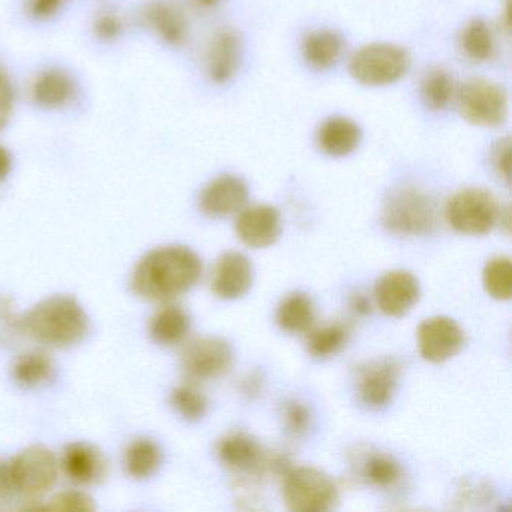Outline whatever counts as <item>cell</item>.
<instances>
[{"instance_id":"obj_1","label":"cell","mask_w":512,"mask_h":512,"mask_svg":"<svg viewBox=\"0 0 512 512\" xmlns=\"http://www.w3.org/2000/svg\"><path fill=\"white\" fill-rule=\"evenodd\" d=\"M202 272V260L193 250L169 245L142 257L131 275V289L146 301H169L193 289Z\"/></svg>"},{"instance_id":"obj_2","label":"cell","mask_w":512,"mask_h":512,"mask_svg":"<svg viewBox=\"0 0 512 512\" xmlns=\"http://www.w3.org/2000/svg\"><path fill=\"white\" fill-rule=\"evenodd\" d=\"M20 331L44 346L65 349L88 335L89 317L73 296H50L20 317Z\"/></svg>"},{"instance_id":"obj_3","label":"cell","mask_w":512,"mask_h":512,"mask_svg":"<svg viewBox=\"0 0 512 512\" xmlns=\"http://www.w3.org/2000/svg\"><path fill=\"white\" fill-rule=\"evenodd\" d=\"M382 221L395 235H430L436 227V208L433 200L422 191L401 188L386 200Z\"/></svg>"},{"instance_id":"obj_4","label":"cell","mask_w":512,"mask_h":512,"mask_svg":"<svg viewBox=\"0 0 512 512\" xmlns=\"http://www.w3.org/2000/svg\"><path fill=\"white\" fill-rule=\"evenodd\" d=\"M409 67L410 56L406 50L377 43L359 49L350 59L349 71L361 85L379 88L403 79Z\"/></svg>"},{"instance_id":"obj_5","label":"cell","mask_w":512,"mask_h":512,"mask_svg":"<svg viewBox=\"0 0 512 512\" xmlns=\"http://www.w3.org/2000/svg\"><path fill=\"white\" fill-rule=\"evenodd\" d=\"M287 508L295 512L331 511L338 503V488L322 470L314 467L290 469L283 476Z\"/></svg>"},{"instance_id":"obj_6","label":"cell","mask_w":512,"mask_h":512,"mask_svg":"<svg viewBox=\"0 0 512 512\" xmlns=\"http://www.w3.org/2000/svg\"><path fill=\"white\" fill-rule=\"evenodd\" d=\"M500 208L493 194L469 188L455 194L446 205V220L463 235H485L499 223Z\"/></svg>"},{"instance_id":"obj_7","label":"cell","mask_w":512,"mask_h":512,"mask_svg":"<svg viewBox=\"0 0 512 512\" xmlns=\"http://www.w3.org/2000/svg\"><path fill=\"white\" fill-rule=\"evenodd\" d=\"M458 110L476 127H499L508 116V95L496 83L473 79L464 83L458 94Z\"/></svg>"},{"instance_id":"obj_8","label":"cell","mask_w":512,"mask_h":512,"mask_svg":"<svg viewBox=\"0 0 512 512\" xmlns=\"http://www.w3.org/2000/svg\"><path fill=\"white\" fill-rule=\"evenodd\" d=\"M14 490L28 499L49 493L58 481L59 464L55 454L44 446H29L11 461Z\"/></svg>"},{"instance_id":"obj_9","label":"cell","mask_w":512,"mask_h":512,"mask_svg":"<svg viewBox=\"0 0 512 512\" xmlns=\"http://www.w3.org/2000/svg\"><path fill=\"white\" fill-rule=\"evenodd\" d=\"M181 364L191 379H215L232 367L233 350L223 338L199 337L182 350Z\"/></svg>"},{"instance_id":"obj_10","label":"cell","mask_w":512,"mask_h":512,"mask_svg":"<svg viewBox=\"0 0 512 512\" xmlns=\"http://www.w3.org/2000/svg\"><path fill=\"white\" fill-rule=\"evenodd\" d=\"M466 343L463 329L449 317H431L419 325V352L425 361L440 364L454 358Z\"/></svg>"},{"instance_id":"obj_11","label":"cell","mask_w":512,"mask_h":512,"mask_svg":"<svg viewBox=\"0 0 512 512\" xmlns=\"http://www.w3.org/2000/svg\"><path fill=\"white\" fill-rule=\"evenodd\" d=\"M400 364L395 359L368 362L358 370V394L370 409L388 406L397 389Z\"/></svg>"},{"instance_id":"obj_12","label":"cell","mask_w":512,"mask_h":512,"mask_svg":"<svg viewBox=\"0 0 512 512\" xmlns=\"http://www.w3.org/2000/svg\"><path fill=\"white\" fill-rule=\"evenodd\" d=\"M374 296L386 316L403 317L418 304L421 287L410 272L391 271L377 281Z\"/></svg>"},{"instance_id":"obj_13","label":"cell","mask_w":512,"mask_h":512,"mask_svg":"<svg viewBox=\"0 0 512 512\" xmlns=\"http://www.w3.org/2000/svg\"><path fill=\"white\" fill-rule=\"evenodd\" d=\"M217 452L221 463L241 476L257 478L268 469L269 460L263 454L262 446L250 434H227L218 443Z\"/></svg>"},{"instance_id":"obj_14","label":"cell","mask_w":512,"mask_h":512,"mask_svg":"<svg viewBox=\"0 0 512 512\" xmlns=\"http://www.w3.org/2000/svg\"><path fill=\"white\" fill-rule=\"evenodd\" d=\"M254 271L250 259L241 253L223 254L212 271V290L218 298L235 301L247 295L253 286Z\"/></svg>"},{"instance_id":"obj_15","label":"cell","mask_w":512,"mask_h":512,"mask_svg":"<svg viewBox=\"0 0 512 512\" xmlns=\"http://www.w3.org/2000/svg\"><path fill=\"white\" fill-rule=\"evenodd\" d=\"M250 190L238 176L224 175L206 185L200 194V209L206 217L224 218L236 214L247 203Z\"/></svg>"},{"instance_id":"obj_16","label":"cell","mask_w":512,"mask_h":512,"mask_svg":"<svg viewBox=\"0 0 512 512\" xmlns=\"http://www.w3.org/2000/svg\"><path fill=\"white\" fill-rule=\"evenodd\" d=\"M281 230V215L274 206H251L236 221L239 239L251 248L271 247L280 239Z\"/></svg>"},{"instance_id":"obj_17","label":"cell","mask_w":512,"mask_h":512,"mask_svg":"<svg viewBox=\"0 0 512 512\" xmlns=\"http://www.w3.org/2000/svg\"><path fill=\"white\" fill-rule=\"evenodd\" d=\"M103 455L88 443H71L62 454V469L79 484H92L104 475Z\"/></svg>"},{"instance_id":"obj_18","label":"cell","mask_w":512,"mask_h":512,"mask_svg":"<svg viewBox=\"0 0 512 512\" xmlns=\"http://www.w3.org/2000/svg\"><path fill=\"white\" fill-rule=\"evenodd\" d=\"M241 62V40L233 31L215 37L208 53V74L212 82L226 83L235 76Z\"/></svg>"},{"instance_id":"obj_19","label":"cell","mask_w":512,"mask_h":512,"mask_svg":"<svg viewBox=\"0 0 512 512\" xmlns=\"http://www.w3.org/2000/svg\"><path fill=\"white\" fill-rule=\"evenodd\" d=\"M145 20L161 40L172 46H181L187 40V19L178 5L173 2H154L145 11Z\"/></svg>"},{"instance_id":"obj_20","label":"cell","mask_w":512,"mask_h":512,"mask_svg":"<svg viewBox=\"0 0 512 512\" xmlns=\"http://www.w3.org/2000/svg\"><path fill=\"white\" fill-rule=\"evenodd\" d=\"M361 137V128L352 119L332 118L322 125L317 140L326 155L343 158L356 151Z\"/></svg>"},{"instance_id":"obj_21","label":"cell","mask_w":512,"mask_h":512,"mask_svg":"<svg viewBox=\"0 0 512 512\" xmlns=\"http://www.w3.org/2000/svg\"><path fill=\"white\" fill-rule=\"evenodd\" d=\"M76 83L70 74L50 70L41 74L32 86V98L44 109H61L73 101Z\"/></svg>"},{"instance_id":"obj_22","label":"cell","mask_w":512,"mask_h":512,"mask_svg":"<svg viewBox=\"0 0 512 512\" xmlns=\"http://www.w3.org/2000/svg\"><path fill=\"white\" fill-rule=\"evenodd\" d=\"M191 329V317L179 305H164L149 322V332L161 346H175L182 343Z\"/></svg>"},{"instance_id":"obj_23","label":"cell","mask_w":512,"mask_h":512,"mask_svg":"<svg viewBox=\"0 0 512 512\" xmlns=\"http://www.w3.org/2000/svg\"><path fill=\"white\" fill-rule=\"evenodd\" d=\"M278 326L289 334H301L310 331L316 320V308L310 296L305 293H292L278 305Z\"/></svg>"},{"instance_id":"obj_24","label":"cell","mask_w":512,"mask_h":512,"mask_svg":"<svg viewBox=\"0 0 512 512\" xmlns=\"http://www.w3.org/2000/svg\"><path fill=\"white\" fill-rule=\"evenodd\" d=\"M55 376V362L49 353L32 350L23 353L13 365V377L23 388H38L46 385Z\"/></svg>"},{"instance_id":"obj_25","label":"cell","mask_w":512,"mask_h":512,"mask_svg":"<svg viewBox=\"0 0 512 512\" xmlns=\"http://www.w3.org/2000/svg\"><path fill=\"white\" fill-rule=\"evenodd\" d=\"M343 40L332 31H317L305 38L302 53L308 65L316 70H329L343 53Z\"/></svg>"},{"instance_id":"obj_26","label":"cell","mask_w":512,"mask_h":512,"mask_svg":"<svg viewBox=\"0 0 512 512\" xmlns=\"http://www.w3.org/2000/svg\"><path fill=\"white\" fill-rule=\"evenodd\" d=\"M163 452L151 439H137L125 451V469L134 479H148L160 469Z\"/></svg>"},{"instance_id":"obj_27","label":"cell","mask_w":512,"mask_h":512,"mask_svg":"<svg viewBox=\"0 0 512 512\" xmlns=\"http://www.w3.org/2000/svg\"><path fill=\"white\" fill-rule=\"evenodd\" d=\"M359 473L368 484L383 488V490L395 487L403 476L400 463L391 455L382 454V452L368 454V457L362 460L361 472Z\"/></svg>"},{"instance_id":"obj_28","label":"cell","mask_w":512,"mask_h":512,"mask_svg":"<svg viewBox=\"0 0 512 512\" xmlns=\"http://www.w3.org/2000/svg\"><path fill=\"white\" fill-rule=\"evenodd\" d=\"M349 337V329L343 323H331L314 329L308 335V352L316 358H329L340 352Z\"/></svg>"},{"instance_id":"obj_29","label":"cell","mask_w":512,"mask_h":512,"mask_svg":"<svg viewBox=\"0 0 512 512\" xmlns=\"http://www.w3.org/2000/svg\"><path fill=\"white\" fill-rule=\"evenodd\" d=\"M484 287L491 298L509 301L512 296V263L506 256L494 257L484 268Z\"/></svg>"},{"instance_id":"obj_30","label":"cell","mask_w":512,"mask_h":512,"mask_svg":"<svg viewBox=\"0 0 512 512\" xmlns=\"http://www.w3.org/2000/svg\"><path fill=\"white\" fill-rule=\"evenodd\" d=\"M461 46L464 53L473 61H488L494 52L493 34L482 20H473L464 29Z\"/></svg>"},{"instance_id":"obj_31","label":"cell","mask_w":512,"mask_h":512,"mask_svg":"<svg viewBox=\"0 0 512 512\" xmlns=\"http://www.w3.org/2000/svg\"><path fill=\"white\" fill-rule=\"evenodd\" d=\"M421 94L425 106L439 112L451 103L454 95V80L445 71H431L422 82Z\"/></svg>"},{"instance_id":"obj_32","label":"cell","mask_w":512,"mask_h":512,"mask_svg":"<svg viewBox=\"0 0 512 512\" xmlns=\"http://www.w3.org/2000/svg\"><path fill=\"white\" fill-rule=\"evenodd\" d=\"M172 406L187 421H199L208 412V400L194 385H181L173 389Z\"/></svg>"},{"instance_id":"obj_33","label":"cell","mask_w":512,"mask_h":512,"mask_svg":"<svg viewBox=\"0 0 512 512\" xmlns=\"http://www.w3.org/2000/svg\"><path fill=\"white\" fill-rule=\"evenodd\" d=\"M47 508L59 512H91L97 509V505L85 491L67 490L56 494Z\"/></svg>"},{"instance_id":"obj_34","label":"cell","mask_w":512,"mask_h":512,"mask_svg":"<svg viewBox=\"0 0 512 512\" xmlns=\"http://www.w3.org/2000/svg\"><path fill=\"white\" fill-rule=\"evenodd\" d=\"M284 424L292 436H304L311 425V413L301 401H286L283 406Z\"/></svg>"},{"instance_id":"obj_35","label":"cell","mask_w":512,"mask_h":512,"mask_svg":"<svg viewBox=\"0 0 512 512\" xmlns=\"http://www.w3.org/2000/svg\"><path fill=\"white\" fill-rule=\"evenodd\" d=\"M493 164L500 176L509 182L511 179V139L499 140L493 149Z\"/></svg>"},{"instance_id":"obj_36","label":"cell","mask_w":512,"mask_h":512,"mask_svg":"<svg viewBox=\"0 0 512 512\" xmlns=\"http://www.w3.org/2000/svg\"><path fill=\"white\" fill-rule=\"evenodd\" d=\"M14 109V91L10 80L0 71V131L7 127Z\"/></svg>"},{"instance_id":"obj_37","label":"cell","mask_w":512,"mask_h":512,"mask_svg":"<svg viewBox=\"0 0 512 512\" xmlns=\"http://www.w3.org/2000/svg\"><path fill=\"white\" fill-rule=\"evenodd\" d=\"M95 35L103 41H115L121 35L122 25L118 17L104 14L95 23Z\"/></svg>"},{"instance_id":"obj_38","label":"cell","mask_w":512,"mask_h":512,"mask_svg":"<svg viewBox=\"0 0 512 512\" xmlns=\"http://www.w3.org/2000/svg\"><path fill=\"white\" fill-rule=\"evenodd\" d=\"M64 0H31V11L37 19H49L58 13Z\"/></svg>"},{"instance_id":"obj_39","label":"cell","mask_w":512,"mask_h":512,"mask_svg":"<svg viewBox=\"0 0 512 512\" xmlns=\"http://www.w3.org/2000/svg\"><path fill=\"white\" fill-rule=\"evenodd\" d=\"M0 326H11L20 331V317L14 314L13 301L7 296H0Z\"/></svg>"},{"instance_id":"obj_40","label":"cell","mask_w":512,"mask_h":512,"mask_svg":"<svg viewBox=\"0 0 512 512\" xmlns=\"http://www.w3.org/2000/svg\"><path fill=\"white\" fill-rule=\"evenodd\" d=\"M13 473L11 464L7 461H0V497L10 496L14 493Z\"/></svg>"},{"instance_id":"obj_41","label":"cell","mask_w":512,"mask_h":512,"mask_svg":"<svg viewBox=\"0 0 512 512\" xmlns=\"http://www.w3.org/2000/svg\"><path fill=\"white\" fill-rule=\"evenodd\" d=\"M11 170H13V157H11L8 149H5L4 146H0V184L7 181Z\"/></svg>"},{"instance_id":"obj_42","label":"cell","mask_w":512,"mask_h":512,"mask_svg":"<svg viewBox=\"0 0 512 512\" xmlns=\"http://www.w3.org/2000/svg\"><path fill=\"white\" fill-rule=\"evenodd\" d=\"M352 308L356 313L361 314V316H365V314L370 313V302H368L364 296L356 295L353 296L352 299Z\"/></svg>"},{"instance_id":"obj_43","label":"cell","mask_w":512,"mask_h":512,"mask_svg":"<svg viewBox=\"0 0 512 512\" xmlns=\"http://www.w3.org/2000/svg\"><path fill=\"white\" fill-rule=\"evenodd\" d=\"M197 4L203 8H212L220 2V0H196Z\"/></svg>"}]
</instances>
